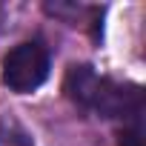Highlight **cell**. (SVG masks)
<instances>
[{"mask_svg": "<svg viewBox=\"0 0 146 146\" xmlns=\"http://www.w3.org/2000/svg\"><path fill=\"white\" fill-rule=\"evenodd\" d=\"M49 78V52L43 43L29 40L15 46L3 60V83L12 92H32Z\"/></svg>", "mask_w": 146, "mask_h": 146, "instance_id": "cell-2", "label": "cell"}, {"mask_svg": "<svg viewBox=\"0 0 146 146\" xmlns=\"http://www.w3.org/2000/svg\"><path fill=\"white\" fill-rule=\"evenodd\" d=\"M120 146H143L140 129H123L120 132Z\"/></svg>", "mask_w": 146, "mask_h": 146, "instance_id": "cell-3", "label": "cell"}, {"mask_svg": "<svg viewBox=\"0 0 146 146\" xmlns=\"http://www.w3.org/2000/svg\"><path fill=\"white\" fill-rule=\"evenodd\" d=\"M66 95L83 109H92L103 117L129 120L143 112V92L137 86L100 78L89 66H72L66 72Z\"/></svg>", "mask_w": 146, "mask_h": 146, "instance_id": "cell-1", "label": "cell"}]
</instances>
